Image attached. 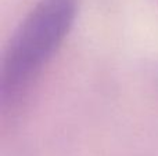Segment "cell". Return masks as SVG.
<instances>
[{"label":"cell","instance_id":"1","mask_svg":"<svg viewBox=\"0 0 158 156\" xmlns=\"http://www.w3.org/2000/svg\"><path fill=\"white\" fill-rule=\"evenodd\" d=\"M79 0H40L10 40L2 65V102L15 104L60 47L75 21Z\"/></svg>","mask_w":158,"mask_h":156}]
</instances>
